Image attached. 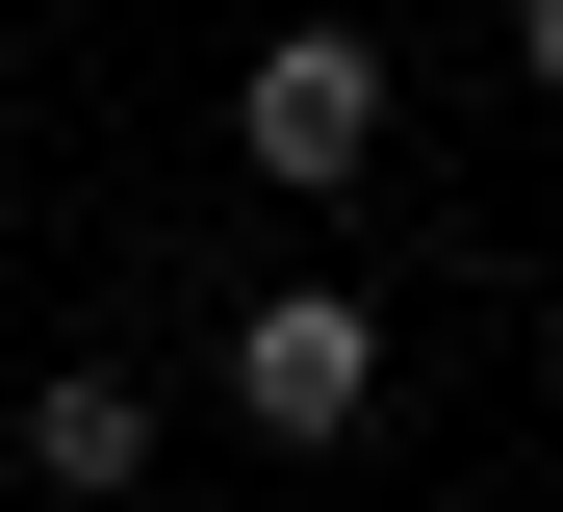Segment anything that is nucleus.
Wrapping results in <instances>:
<instances>
[{
  "label": "nucleus",
  "mask_w": 563,
  "mask_h": 512,
  "mask_svg": "<svg viewBox=\"0 0 563 512\" xmlns=\"http://www.w3.org/2000/svg\"><path fill=\"white\" fill-rule=\"evenodd\" d=\"M231 410L282 461H333L358 410H385V307H333V282H282V307H231Z\"/></svg>",
  "instance_id": "1"
},
{
  "label": "nucleus",
  "mask_w": 563,
  "mask_h": 512,
  "mask_svg": "<svg viewBox=\"0 0 563 512\" xmlns=\"http://www.w3.org/2000/svg\"><path fill=\"white\" fill-rule=\"evenodd\" d=\"M231 154H256L282 205H333L358 154H385V52H358V26H282V52L231 77Z\"/></svg>",
  "instance_id": "2"
},
{
  "label": "nucleus",
  "mask_w": 563,
  "mask_h": 512,
  "mask_svg": "<svg viewBox=\"0 0 563 512\" xmlns=\"http://www.w3.org/2000/svg\"><path fill=\"white\" fill-rule=\"evenodd\" d=\"M26 487H77V512H129V487H154V384H103V359H52V384H26Z\"/></svg>",
  "instance_id": "3"
},
{
  "label": "nucleus",
  "mask_w": 563,
  "mask_h": 512,
  "mask_svg": "<svg viewBox=\"0 0 563 512\" xmlns=\"http://www.w3.org/2000/svg\"><path fill=\"white\" fill-rule=\"evenodd\" d=\"M512 52H538V102H563V0H538V26H512Z\"/></svg>",
  "instance_id": "4"
}]
</instances>
